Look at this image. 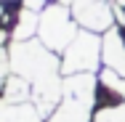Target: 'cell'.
Returning <instances> with one entry per match:
<instances>
[{"label": "cell", "instance_id": "obj_1", "mask_svg": "<svg viewBox=\"0 0 125 122\" xmlns=\"http://www.w3.org/2000/svg\"><path fill=\"white\" fill-rule=\"evenodd\" d=\"M5 48L11 58V74L24 77L32 85V101L40 109V114L48 120L64 96L61 61L40 40H13Z\"/></svg>", "mask_w": 125, "mask_h": 122}, {"label": "cell", "instance_id": "obj_2", "mask_svg": "<svg viewBox=\"0 0 125 122\" xmlns=\"http://www.w3.org/2000/svg\"><path fill=\"white\" fill-rule=\"evenodd\" d=\"M96 103V77L91 72L64 77V96L45 122H91Z\"/></svg>", "mask_w": 125, "mask_h": 122}, {"label": "cell", "instance_id": "obj_3", "mask_svg": "<svg viewBox=\"0 0 125 122\" xmlns=\"http://www.w3.org/2000/svg\"><path fill=\"white\" fill-rule=\"evenodd\" d=\"M77 21L69 11V5H61V3H53L45 5V11L40 13V29H37V40L51 48L53 53H64L69 48V43L77 37Z\"/></svg>", "mask_w": 125, "mask_h": 122}, {"label": "cell", "instance_id": "obj_4", "mask_svg": "<svg viewBox=\"0 0 125 122\" xmlns=\"http://www.w3.org/2000/svg\"><path fill=\"white\" fill-rule=\"evenodd\" d=\"M101 61V40L96 32H77V37L69 43V48L64 50V58H61V72L64 77L69 74H83V72H96Z\"/></svg>", "mask_w": 125, "mask_h": 122}, {"label": "cell", "instance_id": "obj_5", "mask_svg": "<svg viewBox=\"0 0 125 122\" xmlns=\"http://www.w3.org/2000/svg\"><path fill=\"white\" fill-rule=\"evenodd\" d=\"M69 8L75 21L88 32H109L117 19L112 0H75Z\"/></svg>", "mask_w": 125, "mask_h": 122}, {"label": "cell", "instance_id": "obj_6", "mask_svg": "<svg viewBox=\"0 0 125 122\" xmlns=\"http://www.w3.org/2000/svg\"><path fill=\"white\" fill-rule=\"evenodd\" d=\"M101 61L106 64V69H115L125 77V40L117 27H112L101 37Z\"/></svg>", "mask_w": 125, "mask_h": 122}, {"label": "cell", "instance_id": "obj_7", "mask_svg": "<svg viewBox=\"0 0 125 122\" xmlns=\"http://www.w3.org/2000/svg\"><path fill=\"white\" fill-rule=\"evenodd\" d=\"M0 122H45V117L40 114L35 101H24V103H5L3 101Z\"/></svg>", "mask_w": 125, "mask_h": 122}, {"label": "cell", "instance_id": "obj_8", "mask_svg": "<svg viewBox=\"0 0 125 122\" xmlns=\"http://www.w3.org/2000/svg\"><path fill=\"white\" fill-rule=\"evenodd\" d=\"M32 98V85L19 74H8L3 80V101L5 103H24Z\"/></svg>", "mask_w": 125, "mask_h": 122}, {"label": "cell", "instance_id": "obj_9", "mask_svg": "<svg viewBox=\"0 0 125 122\" xmlns=\"http://www.w3.org/2000/svg\"><path fill=\"white\" fill-rule=\"evenodd\" d=\"M37 29H40V13L24 8V11H19V19H16V27H13L11 37L13 40H32L37 35Z\"/></svg>", "mask_w": 125, "mask_h": 122}, {"label": "cell", "instance_id": "obj_10", "mask_svg": "<svg viewBox=\"0 0 125 122\" xmlns=\"http://www.w3.org/2000/svg\"><path fill=\"white\" fill-rule=\"evenodd\" d=\"M99 80H101V85H104L109 93L125 98V77L123 74H117L115 69H104V72L99 74Z\"/></svg>", "mask_w": 125, "mask_h": 122}, {"label": "cell", "instance_id": "obj_11", "mask_svg": "<svg viewBox=\"0 0 125 122\" xmlns=\"http://www.w3.org/2000/svg\"><path fill=\"white\" fill-rule=\"evenodd\" d=\"M93 122H125V101L117 106H106L93 114Z\"/></svg>", "mask_w": 125, "mask_h": 122}, {"label": "cell", "instance_id": "obj_12", "mask_svg": "<svg viewBox=\"0 0 125 122\" xmlns=\"http://www.w3.org/2000/svg\"><path fill=\"white\" fill-rule=\"evenodd\" d=\"M24 8H29V11H37V13H43V11H45V0H24Z\"/></svg>", "mask_w": 125, "mask_h": 122}, {"label": "cell", "instance_id": "obj_13", "mask_svg": "<svg viewBox=\"0 0 125 122\" xmlns=\"http://www.w3.org/2000/svg\"><path fill=\"white\" fill-rule=\"evenodd\" d=\"M112 5L115 8H125V0H112Z\"/></svg>", "mask_w": 125, "mask_h": 122}, {"label": "cell", "instance_id": "obj_14", "mask_svg": "<svg viewBox=\"0 0 125 122\" xmlns=\"http://www.w3.org/2000/svg\"><path fill=\"white\" fill-rule=\"evenodd\" d=\"M56 3H61V5H72L75 0H56Z\"/></svg>", "mask_w": 125, "mask_h": 122}, {"label": "cell", "instance_id": "obj_15", "mask_svg": "<svg viewBox=\"0 0 125 122\" xmlns=\"http://www.w3.org/2000/svg\"><path fill=\"white\" fill-rule=\"evenodd\" d=\"M5 3H13V0H5Z\"/></svg>", "mask_w": 125, "mask_h": 122}]
</instances>
